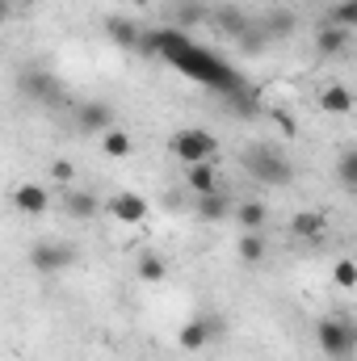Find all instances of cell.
I'll return each mask as SVG.
<instances>
[{"label": "cell", "instance_id": "8fae6325", "mask_svg": "<svg viewBox=\"0 0 357 361\" xmlns=\"http://www.w3.org/2000/svg\"><path fill=\"white\" fill-rule=\"evenodd\" d=\"M328 231V219H324V210H298L294 219H290V235H298V240H320Z\"/></svg>", "mask_w": 357, "mask_h": 361}, {"label": "cell", "instance_id": "9a60e30c", "mask_svg": "<svg viewBox=\"0 0 357 361\" xmlns=\"http://www.w3.org/2000/svg\"><path fill=\"white\" fill-rule=\"evenodd\" d=\"M105 30H109V38L118 42V47H147V38H143V30L135 25V21H126V17H109L105 21Z\"/></svg>", "mask_w": 357, "mask_h": 361}, {"label": "cell", "instance_id": "7402d4cb", "mask_svg": "<svg viewBox=\"0 0 357 361\" xmlns=\"http://www.w3.org/2000/svg\"><path fill=\"white\" fill-rule=\"evenodd\" d=\"M332 25H345V30H357V0H341L332 13H328Z\"/></svg>", "mask_w": 357, "mask_h": 361}, {"label": "cell", "instance_id": "ffe728a7", "mask_svg": "<svg viewBox=\"0 0 357 361\" xmlns=\"http://www.w3.org/2000/svg\"><path fill=\"white\" fill-rule=\"evenodd\" d=\"M337 180L345 189H357V147H345L341 160H337Z\"/></svg>", "mask_w": 357, "mask_h": 361}, {"label": "cell", "instance_id": "44dd1931", "mask_svg": "<svg viewBox=\"0 0 357 361\" xmlns=\"http://www.w3.org/2000/svg\"><path fill=\"white\" fill-rule=\"evenodd\" d=\"M332 281H337L341 290H357V261L341 257V261L332 265Z\"/></svg>", "mask_w": 357, "mask_h": 361}, {"label": "cell", "instance_id": "2e32d148", "mask_svg": "<svg viewBox=\"0 0 357 361\" xmlns=\"http://www.w3.org/2000/svg\"><path fill=\"white\" fill-rule=\"evenodd\" d=\"M236 223L244 231H265L269 227V206L265 202H236Z\"/></svg>", "mask_w": 357, "mask_h": 361}, {"label": "cell", "instance_id": "5bb4252c", "mask_svg": "<svg viewBox=\"0 0 357 361\" xmlns=\"http://www.w3.org/2000/svg\"><path fill=\"white\" fill-rule=\"evenodd\" d=\"M169 277V261L164 257H156V252H139L135 257V281H147V286H156V281H164Z\"/></svg>", "mask_w": 357, "mask_h": 361}, {"label": "cell", "instance_id": "8992f818", "mask_svg": "<svg viewBox=\"0 0 357 361\" xmlns=\"http://www.w3.org/2000/svg\"><path fill=\"white\" fill-rule=\"evenodd\" d=\"M105 214H114L118 223H143V219H147V197L122 189V193H114V197L105 202Z\"/></svg>", "mask_w": 357, "mask_h": 361}, {"label": "cell", "instance_id": "30bf717a", "mask_svg": "<svg viewBox=\"0 0 357 361\" xmlns=\"http://www.w3.org/2000/svg\"><path fill=\"white\" fill-rule=\"evenodd\" d=\"M349 34H353V30L324 21V25H320V34H315V51H320L324 59H332V55H341V51L349 47Z\"/></svg>", "mask_w": 357, "mask_h": 361}, {"label": "cell", "instance_id": "277c9868", "mask_svg": "<svg viewBox=\"0 0 357 361\" xmlns=\"http://www.w3.org/2000/svg\"><path fill=\"white\" fill-rule=\"evenodd\" d=\"M227 336V324L219 319V315H193L185 328L177 332V345L185 349V353H202V349H210V345H219Z\"/></svg>", "mask_w": 357, "mask_h": 361}, {"label": "cell", "instance_id": "7a4b0ae2", "mask_svg": "<svg viewBox=\"0 0 357 361\" xmlns=\"http://www.w3.org/2000/svg\"><path fill=\"white\" fill-rule=\"evenodd\" d=\"M240 160H244V173L253 180H261V185H290L294 180L290 156L282 147H273V143H248Z\"/></svg>", "mask_w": 357, "mask_h": 361}, {"label": "cell", "instance_id": "52a82bcc", "mask_svg": "<svg viewBox=\"0 0 357 361\" xmlns=\"http://www.w3.org/2000/svg\"><path fill=\"white\" fill-rule=\"evenodd\" d=\"M101 210H105V206L97 202V193L80 189V185H68V189H63V214H68V219L89 223V219H97Z\"/></svg>", "mask_w": 357, "mask_h": 361}, {"label": "cell", "instance_id": "d6986e66", "mask_svg": "<svg viewBox=\"0 0 357 361\" xmlns=\"http://www.w3.org/2000/svg\"><path fill=\"white\" fill-rule=\"evenodd\" d=\"M320 105H324V114H353V92L345 85H324L320 89Z\"/></svg>", "mask_w": 357, "mask_h": 361}, {"label": "cell", "instance_id": "603a6c76", "mask_svg": "<svg viewBox=\"0 0 357 361\" xmlns=\"http://www.w3.org/2000/svg\"><path fill=\"white\" fill-rule=\"evenodd\" d=\"M290 25H294V21H290V13H282V8H277V13L265 21V34H269V38H282V34H290Z\"/></svg>", "mask_w": 357, "mask_h": 361}, {"label": "cell", "instance_id": "ba28073f", "mask_svg": "<svg viewBox=\"0 0 357 361\" xmlns=\"http://www.w3.org/2000/svg\"><path fill=\"white\" fill-rule=\"evenodd\" d=\"M193 214L202 223H223V219H236V202L223 189L219 193H202V197H193Z\"/></svg>", "mask_w": 357, "mask_h": 361}, {"label": "cell", "instance_id": "cb8c5ba5", "mask_svg": "<svg viewBox=\"0 0 357 361\" xmlns=\"http://www.w3.org/2000/svg\"><path fill=\"white\" fill-rule=\"evenodd\" d=\"M51 180H59V185L68 189V185L76 180V164H72V160H55V164H51Z\"/></svg>", "mask_w": 357, "mask_h": 361}, {"label": "cell", "instance_id": "6da1fadb", "mask_svg": "<svg viewBox=\"0 0 357 361\" xmlns=\"http://www.w3.org/2000/svg\"><path fill=\"white\" fill-rule=\"evenodd\" d=\"M315 345L328 361H353L357 357V319L349 311H332L315 324Z\"/></svg>", "mask_w": 357, "mask_h": 361}, {"label": "cell", "instance_id": "3957f363", "mask_svg": "<svg viewBox=\"0 0 357 361\" xmlns=\"http://www.w3.org/2000/svg\"><path fill=\"white\" fill-rule=\"evenodd\" d=\"M169 152L177 156L185 169H189V164H206V160H214L219 139H214L210 130H202V126H189V130H177V135L169 139Z\"/></svg>", "mask_w": 357, "mask_h": 361}, {"label": "cell", "instance_id": "4fadbf2b", "mask_svg": "<svg viewBox=\"0 0 357 361\" xmlns=\"http://www.w3.org/2000/svg\"><path fill=\"white\" fill-rule=\"evenodd\" d=\"M236 257H240L244 265H261L269 257V235L265 231H244V235L236 240Z\"/></svg>", "mask_w": 357, "mask_h": 361}, {"label": "cell", "instance_id": "5b68a950", "mask_svg": "<svg viewBox=\"0 0 357 361\" xmlns=\"http://www.w3.org/2000/svg\"><path fill=\"white\" fill-rule=\"evenodd\" d=\"M30 265H34V273H42V277H55V273L76 265V248L72 244H59V240H42V244L30 248Z\"/></svg>", "mask_w": 357, "mask_h": 361}, {"label": "cell", "instance_id": "9c48e42d", "mask_svg": "<svg viewBox=\"0 0 357 361\" xmlns=\"http://www.w3.org/2000/svg\"><path fill=\"white\" fill-rule=\"evenodd\" d=\"M13 206L21 210V214H47L51 210V197H47V189L42 185H34V180H25V185H17L13 189Z\"/></svg>", "mask_w": 357, "mask_h": 361}, {"label": "cell", "instance_id": "ac0fdd59", "mask_svg": "<svg viewBox=\"0 0 357 361\" xmlns=\"http://www.w3.org/2000/svg\"><path fill=\"white\" fill-rule=\"evenodd\" d=\"M101 139V152L109 156V160H126L131 152H135V139L122 130V126H114V130H105V135H97Z\"/></svg>", "mask_w": 357, "mask_h": 361}, {"label": "cell", "instance_id": "d4e9b609", "mask_svg": "<svg viewBox=\"0 0 357 361\" xmlns=\"http://www.w3.org/2000/svg\"><path fill=\"white\" fill-rule=\"evenodd\" d=\"M219 25H223L227 34H244V17H240V13H231V8H223V13H219Z\"/></svg>", "mask_w": 357, "mask_h": 361}, {"label": "cell", "instance_id": "7c38bea8", "mask_svg": "<svg viewBox=\"0 0 357 361\" xmlns=\"http://www.w3.org/2000/svg\"><path fill=\"white\" fill-rule=\"evenodd\" d=\"M185 189H189L193 197L219 193V173H214V164H210V160H206V164H189V169H185Z\"/></svg>", "mask_w": 357, "mask_h": 361}, {"label": "cell", "instance_id": "e0dca14e", "mask_svg": "<svg viewBox=\"0 0 357 361\" xmlns=\"http://www.w3.org/2000/svg\"><path fill=\"white\" fill-rule=\"evenodd\" d=\"M80 126H85V130H92V135L114 130V109H109V105H101V101H89V105L80 109Z\"/></svg>", "mask_w": 357, "mask_h": 361}]
</instances>
